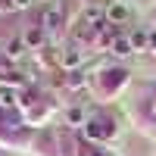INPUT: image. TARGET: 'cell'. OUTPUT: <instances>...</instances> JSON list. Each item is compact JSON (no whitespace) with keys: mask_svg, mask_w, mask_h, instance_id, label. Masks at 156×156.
Listing matches in <instances>:
<instances>
[{"mask_svg":"<svg viewBox=\"0 0 156 156\" xmlns=\"http://www.w3.org/2000/svg\"><path fill=\"white\" fill-rule=\"evenodd\" d=\"M112 53L128 56V53H131V41H128V37H115V41H112Z\"/></svg>","mask_w":156,"mask_h":156,"instance_id":"3957f363","label":"cell"},{"mask_svg":"<svg viewBox=\"0 0 156 156\" xmlns=\"http://www.w3.org/2000/svg\"><path fill=\"white\" fill-rule=\"evenodd\" d=\"M147 37H150V34H144V31H137V34L131 37V47H144V44H147Z\"/></svg>","mask_w":156,"mask_h":156,"instance_id":"8992f818","label":"cell"},{"mask_svg":"<svg viewBox=\"0 0 156 156\" xmlns=\"http://www.w3.org/2000/svg\"><path fill=\"white\" fill-rule=\"evenodd\" d=\"M28 44H41V31H31L28 34Z\"/></svg>","mask_w":156,"mask_h":156,"instance_id":"ba28073f","label":"cell"},{"mask_svg":"<svg viewBox=\"0 0 156 156\" xmlns=\"http://www.w3.org/2000/svg\"><path fill=\"white\" fill-rule=\"evenodd\" d=\"M59 22H62V12H59L56 6H50V9L44 12V25H47L50 31H53V28H59Z\"/></svg>","mask_w":156,"mask_h":156,"instance_id":"7a4b0ae2","label":"cell"},{"mask_svg":"<svg viewBox=\"0 0 156 156\" xmlns=\"http://www.w3.org/2000/svg\"><path fill=\"white\" fill-rule=\"evenodd\" d=\"M153 115H156V100H153Z\"/></svg>","mask_w":156,"mask_h":156,"instance_id":"8fae6325","label":"cell"},{"mask_svg":"<svg viewBox=\"0 0 156 156\" xmlns=\"http://www.w3.org/2000/svg\"><path fill=\"white\" fill-rule=\"evenodd\" d=\"M62 62H66V66H78V62H81V50H78V47H69V53L62 56Z\"/></svg>","mask_w":156,"mask_h":156,"instance_id":"277c9868","label":"cell"},{"mask_svg":"<svg viewBox=\"0 0 156 156\" xmlns=\"http://www.w3.org/2000/svg\"><path fill=\"white\" fill-rule=\"evenodd\" d=\"M106 19H109L112 25L125 22V19H128V6H125V3H109V6H106Z\"/></svg>","mask_w":156,"mask_h":156,"instance_id":"6da1fadb","label":"cell"},{"mask_svg":"<svg viewBox=\"0 0 156 156\" xmlns=\"http://www.w3.org/2000/svg\"><path fill=\"white\" fill-rule=\"evenodd\" d=\"M9 3H12V6H25V3H28V0H9Z\"/></svg>","mask_w":156,"mask_h":156,"instance_id":"30bf717a","label":"cell"},{"mask_svg":"<svg viewBox=\"0 0 156 156\" xmlns=\"http://www.w3.org/2000/svg\"><path fill=\"white\" fill-rule=\"evenodd\" d=\"M6 53H9V56H19V53H22V44H19V41H9V44H6Z\"/></svg>","mask_w":156,"mask_h":156,"instance_id":"52a82bcc","label":"cell"},{"mask_svg":"<svg viewBox=\"0 0 156 156\" xmlns=\"http://www.w3.org/2000/svg\"><path fill=\"white\" fill-rule=\"evenodd\" d=\"M12 103H16L12 90H0V109H12Z\"/></svg>","mask_w":156,"mask_h":156,"instance_id":"5b68a950","label":"cell"},{"mask_svg":"<svg viewBox=\"0 0 156 156\" xmlns=\"http://www.w3.org/2000/svg\"><path fill=\"white\" fill-rule=\"evenodd\" d=\"M147 44H150V47H153V50H156V31H153V34H150V37H147Z\"/></svg>","mask_w":156,"mask_h":156,"instance_id":"9c48e42d","label":"cell"}]
</instances>
